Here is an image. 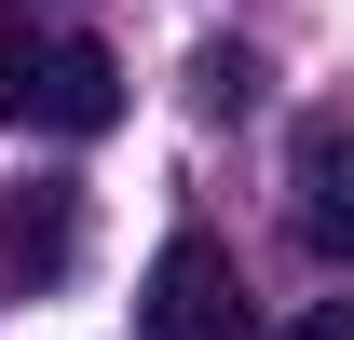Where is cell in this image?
<instances>
[{
    "mask_svg": "<svg viewBox=\"0 0 354 340\" xmlns=\"http://www.w3.org/2000/svg\"><path fill=\"white\" fill-rule=\"evenodd\" d=\"M0 258H14L28 286H55V272L82 258V191H68V177H28V191L0 205Z\"/></svg>",
    "mask_w": 354,
    "mask_h": 340,
    "instance_id": "cell-4",
    "label": "cell"
},
{
    "mask_svg": "<svg viewBox=\"0 0 354 340\" xmlns=\"http://www.w3.org/2000/svg\"><path fill=\"white\" fill-rule=\"evenodd\" d=\"M14 109H28L41 136H109L123 123V55L82 41V28H68V41H28L14 55Z\"/></svg>",
    "mask_w": 354,
    "mask_h": 340,
    "instance_id": "cell-1",
    "label": "cell"
},
{
    "mask_svg": "<svg viewBox=\"0 0 354 340\" xmlns=\"http://www.w3.org/2000/svg\"><path fill=\"white\" fill-rule=\"evenodd\" d=\"M286 340H354V299H313V313H300Z\"/></svg>",
    "mask_w": 354,
    "mask_h": 340,
    "instance_id": "cell-6",
    "label": "cell"
},
{
    "mask_svg": "<svg viewBox=\"0 0 354 340\" xmlns=\"http://www.w3.org/2000/svg\"><path fill=\"white\" fill-rule=\"evenodd\" d=\"M286 191H300V245L327 258V272H354V123L341 109H313V123L286 136Z\"/></svg>",
    "mask_w": 354,
    "mask_h": 340,
    "instance_id": "cell-3",
    "label": "cell"
},
{
    "mask_svg": "<svg viewBox=\"0 0 354 340\" xmlns=\"http://www.w3.org/2000/svg\"><path fill=\"white\" fill-rule=\"evenodd\" d=\"M150 340H245V272H232V245L177 232V245L150 258Z\"/></svg>",
    "mask_w": 354,
    "mask_h": 340,
    "instance_id": "cell-2",
    "label": "cell"
},
{
    "mask_svg": "<svg viewBox=\"0 0 354 340\" xmlns=\"http://www.w3.org/2000/svg\"><path fill=\"white\" fill-rule=\"evenodd\" d=\"M245 95H259V55H245V41H205V55H191V109H205V123H232Z\"/></svg>",
    "mask_w": 354,
    "mask_h": 340,
    "instance_id": "cell-5",
    "label": "cell"
}]
</instances>
